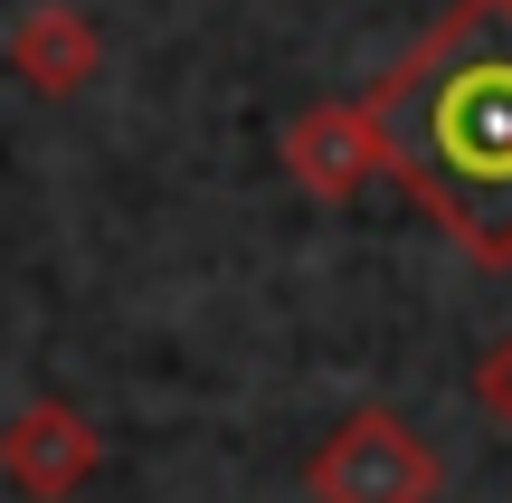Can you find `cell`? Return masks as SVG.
I'll use <instances>...</instances> for the list:
<instances>
[{
  "label": "cell",
  "instance_id": "3957f363",
  "mask_svg": "<svg viewBox=\"0 0 512 503\" xmlns=\"http://www.w3.org/2000/svg\"><path fill=\"white\" fill-rule=\"evenodd\" d=\"M275 152H285V181L304 190V200H323V209L361 200V190L389 171L370 105H304V114H285V143Z\"/></svg>",
  "mask_w": 512,
  "mask_h": 503
},
{
  "label": "cell",
  "instance_id": "7a4b0ae2",
  "mask_svg": "<svg viewBox=\"0 0 512 503\" xmlns=\"http://www.w3.org/2000/svg\"><path fill=\"white\" fill-rule=\"evenodd\" d=\"M313 503H437V447L389 409H351L304 466Z\"/></svg>",
  "mask_w": 512,
  "mask_h": 503
},
{
  "label": "cell",
  "instance_id": "5b68a950",
  "mask_svg": "<svg viewBox=\"0 0 512 503\" xmlns=\"http://www.w3.org/2000/svg\"><path fill=\"white\" fill-rule=\"evenodd\" d=\"M95 67H105V38L76 0H38V10L10 19V76L38 95H86Z\"/></svg>",
  "mask_w": 512,
  "mask_h": 503
},
{
  "label": "cell",
  "instance_id": "6da1fadb",
  "mask_svg": "<svg viewBox=\"0 0 512 503\" xmlns=\"http://www.w3.org/2000/svg\"><path fill=\"white\" fill-rule=\"evenodd\" d=\"M361 105L427 219L512 276V0H456Z\"/></svg>",
  "mask_w": 512,
  "mask_h": 503
},
{
  "label": "cell",
  "instance_id": "277c9868",
  "mask_svg": "<svg viewBox=\"0 0 512 503\" xmlns=\"http://www.w3.org/2000/svg\"><path fill=\"white\" fill-rule=\"evenodd\" d=\"M95 466H105V437L86 428V409H67V399L10 409V428H0V475H10V494L67 503V494H86Z\"/></svg>",
  "mask_w": 512,
  "mask_h": 503
},
{
  "label": "cell",
  "instance_id": "8992f818",
  "mask_svg": "<svg viewBox=\"0 0 512 503\" xmlns=\"http://www.w3.org/2000/svg\"><path fill=\"white\" fill-rule=\"evenodd\" d=\"M475 399H484V418H494V428L512 437V333L494 342V352H484V371H475Z\"/></svg>",
  "mask_w": 512,
  "mask_h": 503
}]
</instances>
